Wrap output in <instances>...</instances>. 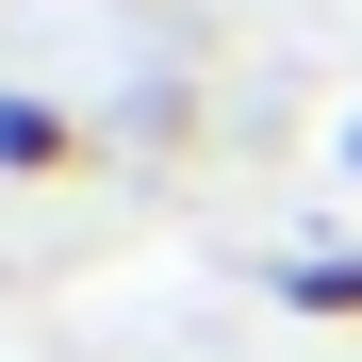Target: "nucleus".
<instances>
[{
    "instance_id": "f257e3e1",
    "label": "nucleus",
    "mask_w": 362,
    "mask_h": 362,
    "mask_svg": "<svg viewBox=\"0 0 362 362\" xmlns=\"http://www.w3.org/2000/svg\"><path fill=\"white\" fill-rule=\"evenodd\" d=\"M280 313H313V329H362V247H296V264H280Z\"/></svg>"
},
{
    "instance_id": "f03ea898",
    "label": "nucleus",
    "mask_w": 362,
    "mask_h": 362,
    "mask_svg": "<svg viewBox=\"0 0 362 362\" xmlns=\"http://www.w3.org/2000/svg\"><path fill=\"white\" fill-rule=\"evenodd\" d=\"M49 165H83V115H49V99H0V181H49Z\"/></svg>"
}]
</instances>
